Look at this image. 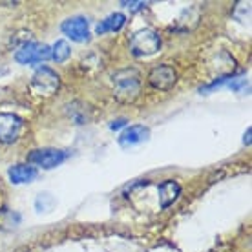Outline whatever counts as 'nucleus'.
I'll use <instances>...</instances> for the list:
<instances>
[{"label": "nucleus", "mask_w": 252, "mask_h": 252, "mask_svg": "<svg viewBox=\"0 0 252 252\" xmlns=\"http://www.w3.org/2000/svg\"><path fill=\"white\" fill-rule=\"evenodd\" d=\"M114 97L123 104H130L141 94V75L133 68L119 69L112 79Z\"/></svg>", "instance_id": "f257e3e1"}, {"label": "nucleus", "mask_w": 252, "mask_h": 252, "mask_svg": "<svg viewBox=\"0 0 252 252\" xmlns=\"http://www.w3.org/2000/svg\"><path fill=\"white\" fill-rule=\"evenodd\" d=\"M161 50V37L154 30H139L130 38V51L135 57H148Z\"/></svg>", "instance_id": "f03ea898"}, {"label": "nucleus", "mask_w": 252, "mask_h": 252, "mask_svg": "<svg viewBox=\"0 0 252 252\" xmlns=\"http://www.w3.org/2000/svg\"><path fill=\"white\" fill-rule=\"evenodd\" d=\"M59 86H61V79L51 68H38L32 77L30 82V90L38 97H51L57 94Z\"/></svg>", "instance_id": "7ed1b4c3"}, {"label": "nucleus", "mask_w": 252, "mask_h": 252, "mask_svg": "<svg viewBox=\"0 0 252 252\" xmlns=\"http://www.w3.org/2000/svg\"><path fill=\"white\" fill-rule=\"evenodd\" d=\"M51 59V48L38 42H28L20 46L19 51L15 53V61L19 64H38Z\"/></svg>", "instance_id": "20e7f679"}, {"label": "nucleus", "mask_w": 252, "mask_h": 252, "mask_svg": "<svg viewBox=\"0 0 252 252\" xmlns=\"http://www.w3.org/2000/svg\"><path fill=\"white\" fill-rule=\"evenodd\" d=\"M68 159V152L57 150V148H40V150H33L28 156V161L33 164H37L40 168H55L61 163H64Z\"/></svg>", "instance_id": "39448f33"}, {"label": "nucleus", "mask_w": 252, "mask_h": 252, "mask_svg": "<svg viewBox=\"0 0 252 252\" xmlns=\"http://www.w3.org/2000/svg\"><path fill=\"white\" fill-rule=\"evenodd\" d=\"M61 30L73 42H88L90 40V22L86 17H81V15L69 17L68 20L63 22Z\"/></svg>", "instance_id": "423d86ee"}, {"label": "nucleus", "mask_w": 252, "mask_h": 252, "mask_svg": "<svg viewBox=\"0 0 252 252\" xmlns=\"http://www.w3.org/2000/svg\"><path fill=\"white\" fill-rule=\"evenodd\" d=\"M24 121L15 114H0V143H15L20 137Z\"/></svg>", "instance_id": "0eeeda50"}, {"label": "nucleus", "mask_w": 252, "mask_h": 252, "mask_svg": "<svg viewBox=\"0 0 252 252\" xmlns=\"http://www.w3.org/2000/svg\"><path fill=\"white\" fill-rule=\"evenodd\" d=\"M177 81V73L176 69L172 68V66H156V68L150 69V73H148V84H150L152 88L156 90H161V92H166V90H170Z\"/></svg>", "instance_id": "6e6552de"}, {"label": "nucleus", "mask_w": 252, "mask_h": 252, "mask_svg": "<svg viewBox=\"0 0 252 252\" xmlns=\"http://www.w3.org/2000/svg\"><path fill=\"white\" fill-rule=\"evenodd\" d=\"M150 137V130L143 125H133L130 128H126L125 132L119 135V145L123 148H132L135 145H141V143H145L148 141Z\"/></svg>", "instance_id": "1a4fd4ad"}, {"label": "nucleus", "mask_w": 252, "mask_h": 252, "mask_svg": "<svg viewBox=\"0 0 252 252\" xmlns=\"http://www.w3.org/2000/svg\"><path fill=\"white\" fill-rule=\"evenodd\" d=\"M7 176H9L13 185L30 183V181H33L37 177V168L30 166V164H15V166L9 168Z\"/></svg>", "instance_id": "9d476101"}, {"label": "nucleus", "mask_w": 252, "mask_h": 252, "mask_svg": "<svg viewBox=\"0 0 252 252\" xmlns=\"http://www.w3.org/2000/svg\"><path fill=\"white\" fill-rule=\"evenodd\" d=\"M179 194H181V187L176 181H164L159 187V207L161 208L170 207L172 203L179 197Z\"/></svg>", "instance_id": "9b49d317"}, {"label": "nucleus", "mask_w": 252, "mask_h": 252, "mask_svg": "<svg viewBox=\"0 0 252 252\" xmlns=\"http://www.w3.org/2000/svg\"><path fill=\"white\" fill-rule=\"evenodd\" d=\"M126 17L123 13H112L110 17H106L104 20H101L97 28H95V33L97 35H104V33H112V32H119L121 28L125 26Z\"/></svg>", "instance_id": "f8f14e48"}, {"label": "nucleus", "mask_w": 252, "mask_h": 252, "mask_svg": "<svg viewBox=\"0 0 252 252\" xmlns=\"http://www.w3.org/2000/svg\"><path fill=\"white\" fill-rule=\"evenodd\" d=\"M69 53H71V50H69V44L66 40H57L51 46V59L55 63H64L69 57Z\"/></svg>", "instance_id": "ddd939ff"}, {"label": "nucleus", "mask_w": 252, "mask_h": 252, "mask_svg": "<svg viewBox=\"0 0 252 252\" xmlns=\"http://www.w3.org/2000/svg\"><path fill=\"white\" fill-rule=\"evenodd\" d=\"M121 6L128 7L130 11H141L146 7V2H141V0H132V2H121Z\"/></svg>", "instance_id": "4468645a"}, {"label": "nucleus", "mask_w": 252, "mask_h": 252, "mask_svg": "<svg viewBox=\"0 0 252 252\" xmlns=\"http://www.w3.org/2000/svg\"><path fill=\"white\" fill-rule=\"evenodd\" d=\"M126 123H128V121H126V119H123V117H121V119H115L114 123H112V125H110V128H112V130H119L121 126H125Z\"/></svg>", "instance_id": "2eb2a0df"}, {"label": "nucleus", "mask_w": 252, "mask_h": 252, "mask_svg": "<svg viewBox=\"0 0 252 252\" xmlns=\"http://www.w3.org/2000/svg\"><path fill=\"white\" fill-rule=\"evenodd\" d=\"M251 135H252V128H247L245 139H243V143H245V145H251Z\"/></svg>", "instance_id": "dca6fc26"}]
</instances>
